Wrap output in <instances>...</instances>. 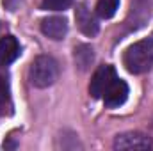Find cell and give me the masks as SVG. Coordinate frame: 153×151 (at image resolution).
I'll use <instances>...</instances> for the list:
<instances>
[{"mask_svg":"<svg viewBox=\"0 0 153 151\" xmlns=\"http://www.w3.org/2000/svg\"><path fill=\"white\" fill-rule=\"evenodd\" d=\"M123 64L134 75L146 73L153 66V39H141L130 44L125 50Z\"/></svg>","mask_w":153,"mask_h":151,"instance_id":"cell-1","label":"cell"},{"mask_svg":"<svg viewBox=\"0 0 153 151\" xmlns=\"http://www.w3.org/2000/svg\"><path fill=\"white\" fill-rule=\"evenodd\" d=\"M59 78V64L50 55H39L34 59L29 70V80L34 87L45 89L57 82Z\"/></svg>","mask_w":153,"mask_h":151,"instance_id":"cell-2","label":"cell"},{"mask_svg":"<svg viewBox=\"0 0 153 151\" xmlns=\"http://www.w3.org/2000/svg\"><path fill=\"white\" fill-rule=\"evenodd\" d=\"M116 78H117V75H116V70L112 66H109V64L100 66V68L94 71L93 78H91L89 94H91L93 98H103L105 91L112 85V82H114Z\"/></svg>","mask_w":153,"mask_h":151,"instance_id":"cell-3","label":"cell"},{"mask_svg":"<svg viewBox=\"0 0 153 151\" xmlns=\"http://www.w3.org/2000/svg\"><path fill=\"white\" fill-rule=\"evenodd\" d=\"M152 141L144 133L126 132L114 139V150H150Z\"/></svg>","mask_w":153,"mask_h":151,"instance_id":"cell-4","label":"cell"},{"mask_svg":"<svg viewBox=\"0 0 153 151\" xmlns=\"http://www.w3.org/2000/svg\"><path fill=\"white\" fill-rule=\"evenodd\" d=\"M75 21H76V27L80 29V32L85 34V36H89V38L96 36L98 30H100V23H98L96 16L87 9L85 4H78V5H76Z\"/></svg>","mask_w":153,"mask_h":151,"instance_id":"cell-5","label":"cell"},{"mask_svg":"<svg viewBox=\"0 0 153 151\" xmlns=\"http://www.w3.org/2000/svg\"><path fill=\"white\" fill-rule=\"evenodd\" d=\"M41 32L53 41H61L68 34V21L62 16H50L41 21Z\"/></svg>","mask_w":153,"mask_h":151,"instance_id":"cell-6","label":"cell"},{"mask_svg":"<svg viewBox=\"0 0 153 151\" xmlns=\"http://www.w3.org/2000/svg\"><path fill=\"white\" fill-rule=\"evenodd\" d=\"M126 98H128V85H126V82H123L119 78H116L112 85L103 94V101L109 109H116V107L123 105L126 101Z\"/></svg>","mask_w":153,"mask_h":151,"instance_id":"cell-7","label":"cell"},{"mask_svg":"<svg viewBox=\"0 0 153 151\" xmlns=\"http://www.w3.org/2000/svg\"><path fill=\"white\" fill-rule=\"evenodd\" d=\"M20 55V43L14 36H5L0 39V64L7 66L14 62Z\"/></svg>","mask_w":153,"mask_h":151,"instance_id":"cell-8","label":"cell"},{"mask_svg":"<svg viewBox=\"0 0 153 151\" xmlns=\"http://www.w3.org/2000/svg\"><path fill=\"white\" fill-rule=\"evenodd\" d=\"M73 59L80 71H87L91 64L94 62V50L89 44H78L73 52Z\"/></svg>","mask_w":153,"mask_h":151,"instance_id":"cell-9","label":"cell"},{"mask_svg":"<svg viewBox=\"0 0 153 151\" xmlns=\"http://www.w3.org/2000/svg\"><path fill=\"white\" fill-rule=\"evenodd\" d=\"M11 110V96H9V80L7 73L0 68V115Z\"/></svg>","mask_w":153,"mask_h":151,"instance_id":"cell-10","label":"cell"},{"mask_svg":"<svg viewBox=\"0 0 153 151\" xmlns=\"http://www.w3.org/2000/svg\"><path fill=\"white\" fill-rule=\"evenodd\" d=\"M119 7V0H98L96 4V13L100 18H112Z\"/></svg>","mask_w":153,"mask_h":151,"instance_id":"cell-11","label":"cell"},{"mask_svg":"<svg viewBox=\"0 0 153 151\" xmlns=\"http://www.w3.org/2000/svg\"><path fill=\"white\" fill-rule=\"evenodd\" d=\"M73 4V0H43L41 7L46 11H64Z\"/></svg>","mask_w":153,"mask_h":151,"instance_id":"cell-12","label":"cell"}]
</instances>
